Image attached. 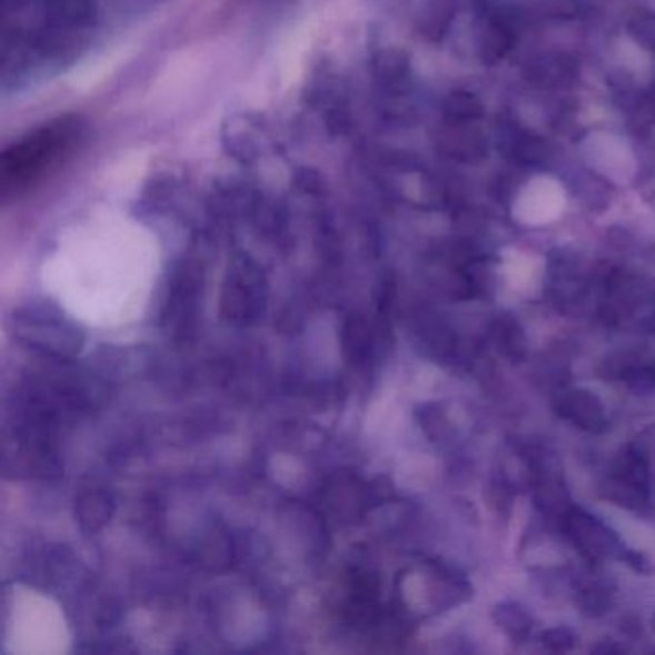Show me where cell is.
Listing matches in <instances>:
<instances>
[{
    "label": "cell",
    "instance_id": "6da1fadb",
    "mask_svg": "<svg viewBox=\"0 0 655 655\" xmlns=\"http://www.w3.org/2000/svg\"><path fill=\"white\" fill-rule=\"evenodd\" d=\"M78 120L60 118L37 129L26 139L8 148L2 156V189L20 192L36 183L47 171L58 166L63 156L70 155L81 139Z\"/></svg>",
    "mask_w": 655,
    "mask_h": 655
},
{
    "label": "cell",
    "instance_id": "7a4b0ae2",
    "mask_svg": "<svg viewBox=\"0 0 655 655\" xmlns=\"http://www.w3.org/2000/svg\"><path fill=\"white\" fill-rule=\"evenodd\" d=\"M16 337L42 358L71 361L81 353L85 337L78 325L54 304H29L16 311Z\"/></svg>",
    "mask_w": 655,
    "mask_h": 655
},
{
    "label": "cell",
    "instance_id": "3957f363",
    "mask_svg": "<svg viewBox=\"0 0 655 655\" xmlns=\"http://www.w3.org/2000/svg\"><path fill=\"white\" fill-rule=\"evenodd\" d=\"M268 302V282L252 261H237L227 275L221 316L229 324L250 325L260 319Z\"/></svg>",
    "mask_w": 655,
    "mask_h": 655
},
{
    "label": "cell",
    "instance_id": "277c9868",
    "mask_svg": "<svg viewBox=\"0 0 655 655\" xmlns=\"http://www.w3.org/2000/svg\"><path fill=\"white\" fill-rule=\"evenodd\" d=\"M200 292H202V274H198V268L183 266V269L173 277L168 298L163 304V325L173 337L185 338L195 331Z\"/></svg>",
    "mask_w": 655,
    "mask_h": 655
},
{
    "label": "cell",
    "instance_id": "5b68a950",
    "mask_svg": "<svg viewBox=\"0 0 655 655\" xmlns=\"http://www.w3.org/2000/svg\"><path fill=\"white\" fill-rule=\"evenodd\" d=\"M112 514V496L105 490H85L76 502V519L87 535L105 527Z\"/></svg>",
    "mask_w": 655,
    "mask_h": 655
}]
</instances>
